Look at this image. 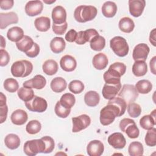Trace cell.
<instances>
[{"instance_id": "cell-29", "label": "cell", "mask_w": 156, "mask_h": 156, "mask_svg": "<svg viewBox=\"0 0 156 156\" xmlns=\"http://www.w3.org/2000/svg\"><path fill=\"white\" fill-rule=\"evenodd\" d=\"M42 69L43 71L48 76H52L57 73L58 66L56 61L52 59H48L43 63Z\"/></svg>"}, {"instance_id": "cell-44", "label": "cell", "mask_w": 156, "mask_h": 156, "mask_svg": "<svg viewBox=\"0 0 156 156\" xmlns=\"http://www.w3.org/2000/svg\"><path fill=\"white\" fill-rule=\"evenodd\" d=\"M54 111H55V114L58 117H60L61 118H66L69 115V113L71 112V109L65 108L60 104V101H58V102H57V103L55 105Z\"/></svg>"}, {"instance_id": "cell-50", "label": "cell", "mask_w": 156, "mask_h": 156, "mask_svg": "<svg viewBox=\"0 0 156 156\" xmlns=\"http://www.w3.org/2000/svg\"><path fill=\"white\" fill-rule=\"evenodd\" d=\"M1 59H0V65L1 66H6L10 60V56L9 53L5 49L0 50Z\"/></svg>"}, {"instance_id": "cell-30", "label": "cell", "mask_w": 156, "mask_h": 156, "mask_svg": "<svg viewBox=\"0 0 156 156\" xmlns=\"http://www.w3.org/2000/svg\"><path fill=\"white\" fill-rule=\"evenodd\" d=\"M147 72V66L145 62L137 60L135 61L132 66V73L136 77L144 76Z\"/></svg>"}, {"instance_id": "cell-38", "label": "cell", "mask_w": 156, "mask_h": 156, "mask_svg": "<svg viewBox=\"0 0 156 156\" xmlns=\"http://www.w3.org/2000/svg\"><path fill=\"white\" fill-rule=\"evenodd\" d=\"M60 104L66 108L71 109L76 102V98L74 96L69 93L63 94L60 99Z\"/></svg>"}, {"instance_id": "cell-39", "label": "cell", "mask_w": 156, "mask_h": 156, "mask_svg": "<svg viewBox=\"0 0 156 156\" xmlns=\"http://www.w3.org/2000/svg\"><path fill=\"white\" fill-rule=\"evenodd\" d=\"M155 124V119L151 115H144L140 119V125L145 130H150L152 129Z\"/></svg>"}, {"instance_id": "cell-56", "label": "cell", "mask_w": 156, "mask_h": 156, "mask_svg": "<svg viewBox=\"0 0 156 156\" xmlns=\"http://www.w3.org/2000/svg\"><path fill=\"white\" fill-rule=\"evenodd\" d=\"M149 41L153 46H155V29H154L150 33Z\"/></svg>"}, {"instance_id": "cell-31", "label": "cell", "mask_w": 156, "mask_h": 156, "mask_svg": "<svg viewBox=\"0 0 156 156\" xmlns=\"http://www.w3.org/2000/svg\"><path fill=\"white\" fill-rule=\"evenodd\" d=\"M20 137L14 133L8 134L4 139L5 146L11 150L17 149L20 145Z\"/></svg>"}, {"instance_id": "cell-15", "label": "cell", "mask_w": 156, "mask_h": 156, "mask_svg": "<svg viewBox=\"0 0 156 156\" xmlns=\"http://www.w3.org/2000/svg\"><path fill=\"white\" fill-rule=\"evenodd\" d=\"M108 143L115 149H121L125 147L126 140L124 135L120 132H115L108 137Z\"/></svg>"}, {"instance_id": "cell-36", "label": "cell", "mask_w": 156, "mask_h": 156, "mask_svg": "<svg viewBox=\"0 0 156 156\" xmlns=\"http://www.w3.org/2000/svg\"><path fill=\"white\" fill-rule=\"evenodd\" d=\"M17 94L20 99L24 102L29 101L35 96L34 91L32 88H28L24 87H22L18 89Z\"/></svg>"}, {"instance_id": "cell-60", "label": "cell", "mask_w": 156, "mask_h": 156, "mask_svg": "<svg viewBox=\"0 0 156 156\" xmlns=\"http://www.w3.org/2000/svg\"><path fill=\"white\" fill-rule=\"evenodd\" d=\"M43 2H44V3H46V4H52V3H54V2H55V0H54V1H43Z\"/></svg>"}, {"instance_id": "cell-35", "label": "cell", "mask_w": 156, "mask_h": 156, "mask_svg": "<svg viewBox=\"0 0 156 156\" xmlns=\"http://www.w3.org/2000/svg\"><path fill=\"white\" fill-rule=\"evenodd\" d=\"M90 48L96 51L102 50L105 46V39L101 35H97L94 37L90 42Z\"/></svg>"}, {"instance_id": "cell-7", "label": "cell", "mask_w": 156, "mask_h": 156, "mask_svg": "<svg viewBox=\"0 0 156 156\" xmlns=\"http://www.w3.org/2000/svg\"><path fill=\"white\" fill-rule=\"evenodd\" d=\"M119 128L125 132L129 138H136L140 134V130L134 120L130 118H124L119 122Z\"/></svg>"}, {"instance_id": "cell-24", "label": "cell", "mask_w": 156, "mask_h": 156, "mask_svg": "<svg viewBox=\"0 0 156 156\" xmlns=\"http://www.w3.org/2000/svg\"><path fill=\"white\" fill-rule=\"evenodd\" d=\"M102 15L107 18L113 17L117 12V5L114 2L106 1L105 2L101 8Z\"/></svg>"}, {"instance_id": "cell-21", "label": "cell", "mask_w": 156, "mask_h": 156, "mask_svg": "<svg viewBox=\"0 0 156 156\" xmlns=\"http://www.w3.org/2000/svg\"><path fill=\"white\" fill-rule=\"evenodd\" d=\"M28 116L24 110L17 109L15 110L10 116V119L13 124L18 126H21L27 121Z\"/></svg>"}, {"instance_id": "cell-8", "label": "cell", "mask_w": 156, "mask_h": 156, "mask_svg": "<svg viewBox=\"0 0 156 156\" xmlns=\"http://www.w3.org/2000/svg\"><path fill=\"white\" fill-rule=\"evenodd\" d=\"M118 97L124 100L127 104L133 102L138 96L135 87L130 84H124L118 93Z\"/></svg>"}, {"instance_id": "cell-1", "label": "cell", "mask_w": 156, "mask_h": 156, "mask_svg": "<svg viewBox=\"0 0 156 156\" xmlns=\"http://www.w3.org/2000/svg\"><path fill=\"white\" fill-rule=\"evenodd\" d=\"M126 71V66L121 62H115L112 64L104 75V80L105 83L118 84L121 83V77L124 74Z\"/></svg>"}, {"instance_id": "cell-2", "label": "cell", "mask_w": 156, "mask_h": 156, "mask_svg": "<svg viewBox=\"0 0 156 156\" xmlns=\"http://www.w3.org/2000/svg\"><path fill=\"white\" fill-rule=\"evenodd\" d=\"M120 109L113 104H109L103 107L100 112V122L103 126H108L112 124L116 117L121 116Z\"/></svg>"}, {"instance_id": "cell-58", "label": "cell", "mask_w": 156, "mask_h": 156, "mask_svg": "<svg viewBox=\"0 0 156 156\" xmlns=\"http://www.w3.org/2000/svg\"><path fill=\"white\" fill-rule=\"evenodd\" d=\"M6 104V97L2 93H0V106H2Z\"/></svg>"}, {"instance_id": "cell-55", "label": "cell", "mask_w": 156, "mask_h": 156, "mask_svg": "<svg viewBox=\"0 0 156 156\" xmlns=\"http://www.w3.org/2000/svg\"><path fill=\"white\" fill-rule=\"evenodd\" d=\"M75 42L77 44H80V45L84 44L86 43V41L84 39V37H83V31L81 30V31H79L77 33V37H76V39L75 40Z\"/></svg>"}, {"instance_id": "cell-18", "label": "cell", "mask_w": 156, "mask_h": 156, "mask_svg": "<svg viewBox=\"0 0 156 156\" xmlns=\"http://www.w3.org/2000/svg\"><path fill=\"white\" fill-rule=\"evenodd\" d=\"M121 88V83L116 85L105 83L102 90V96L105 99L110 100L116 97Z\"/></svg>"}, {"instance_id": "cell-45", "label": "cell", "mask_w": 156, "mask_h": 156, "mask_svg": "<svg viewBox=\"0 0 156 156\" xmlns=\"http://www.w3.org/2000/svg\"><path fill=\"white\" fill-rule=\"evenodd\" d=\"M127 112L130 117L137 118L141 113V108L138 104L132 102L128 104Z\"/></svg>"}, {"instance_id": "cell-13", "label": "cell", "mask_w": 156, "mask_h": 156, "mask_svg": "<svg viewBox=\"0 0 156 156\" xmlns=\"http://www.w3.org/2000/svg\"><path fill=\"white\" fill-rule=\"evenodd\" d=\"M46 84V79L40 74L35 76L32 79L26 80L23 83V87L28 88H35L41 90L43 88Z\"/></svg>"}, {"instance_id": "cell-33", "label": "cell", "mask_w": 156, "mask_h": 156, "mask_svg": "<svg viewBox=\"0 0 156 156\" xmlns=\"http://www.w3.org/2000/svg\"><path fill=\"white\" fill-rule=\"evenodd\" d=\"M119 29L125 33H130L135 27L133 21L129 17H123L119 21Z\"/></svg>"}, {"instance_id": "cell-42", "label": "cell", "mask_w": 156, "mask_h": 156, "mask_svg": "<svg viewBox=\"0 0 156 156\" xmlns=\"http://www.w3.org/2000/svg\"><path fill=\"white\" fill-rule=\"evenodd\" d=\"M68 88L74 94H79L83 91L84 85L80 80H73L69 82Z\"/></svg>"}, {"instance_id": "cell-27", "label": "cell", "mask_w": 156, "mask_h": 156, "mask_svg": "<svg viewBox=\"0 0 156 156\" xmlns=\"http://www.w3.org/2000/svg\"><path fill=\"white\" fill-rule=\"evenodd\" d=\"M34 43L35 42L31 37L27 35H24L20 41L16 43V46L18 50L26 53L33 47Z\"/></svg>"}, {"instance_id": "cell-26", "label": "cell", "mask_w": 156, "mask_h": 156, "mask_svg": "<svg viewBox=\"0 0 156 156\" xmlns=\"http://www.w3.org/2000/svg\"><path fill=\"white\" fill-rule=\"evenodd\" d=\"M50 87L54 92L61 93L66 89L67 83L63 77H56L51 80Z\"/></svg>"}, {"instance_id": "cell-25", "label": "cell", "mask_w": 156, "mask_h": 156, "mask_svg": "<svg viewBox=\"0 0 156 156\" xmlns=\"http://www.w3.org/2000/svg\"><path fill=\"white\" fill-rule=\"evenodd\" d=\"M50 48L55 54H59L64 51L66 43L62 37H54L50 42Z\"/></svg>"}, {"instance_id": "cell-28", "label": "cell", "mask_w": 156, "mask_h": 156, "mask_svg": "<svg viewBox=\"0 0 156 156\" xmlns=\"http://www.w3.org/2000/svg\"><path fill=\"white\" fill-rule=\"evenodd\" d=\"M34 24L37 30L46 32L51 27V20L47 16H40L35 20Z\"/></svg>"}, {"instance_id": "cell-54", "label": "cell", "mask_w": 156, "mask_h": 156, "mask_svg": "<svg viewBox=\"0 0 156 156\" xmlns=\"http://www.w3.org/2000/svg\"><path fill=\"white\" fill-rule=\"evenodd\" d=\"M13 0H2L0 2V7L2 10H9L13 6Z\"/></svg>"}, {"instance_id": "cell-48", "label": "cell", "mask_w": 156, "mask_h": 156, "mask_svg": "<svg viewBox=\"0 0 156 156\" xmlns=\"http://www.w3.org/2000/svg\"><path fill=\"white\" fill-rule=\"evenodd\" d=\"M68 27V23L66 21L62 24H52V30L56 35H63L66 32Z\"/></svg>"}, {"instance_id": "cell-53", "label": "cell", "mask_w": 156, "mask_h": 156, "mask_svg": "<svg viewBox=\"0 0 156 156\" xmlns=\"http://www.w3.org/2000/svg\"><path fill=\"white\" fill-rule=\"evenodd\" d=\"M8 113V107L5 104L2 106H0V123H3L7 119Z\"/></svg>"}, {"instance_id": "cell-17", "label": "cell", "mask_w": 156, "mask_h": 156, "mask_svg": "<svg viewBox=\"0 0 156 156\" xmlns=\"http://www.w3.org/2000/svg\"><path fill=\"white\" fill-rule=\"evenodd\" d=\"M18 22V16L13 12L0 13V28L4 29L12 24H16Z\"/></svg>"}, {"instance_id": "cell-57", "label": "cell", "mask_w": 156, "mask_h": 156, "mask_svg": "<svg viewBox=\"0 0 156 156\" xmlns=\"http://www.w3.org/2000/svg\"><path fill=\"white\" fill-rule=\"evenodd\" d=\"M155 58H156V57L154 56L153 57V58L150 60V68H151V72L154 74H155L156 73H155Z\"/></svg>"}, {"instance_id": "cell-59", "label": "cell", "mask_w": 156, "mask_h": 156, "mask_svg": "<svg viewBox=\"0 0 156 156\" xmlns=\"http://www.w3.org/2000/svg\"><path fill=\"white\" fill-rule=\"evenodd\" d=\"M1 49H3V48H5V41L2 35H1Z\"/></svg>"}, {"instance_id": "cell-9", "label": "cell", "mask_w": 156, "mask_h": 156, "mask_svg": "<svg viewBox=\"0 0 156 156\" xmlns=\"http://www.w3.org/2000/svg\"><path fill=\"white\" fill-rule=\"evenodd\" d=\"M26 108L34 112H44L48 107L47 101L43 98L34 96V97L28 102H25Z\"/></svg>"}, {"instance_id": "cell-47", "label": "cell", "mask_w": 156, "mask_h": 156, "mask_svg": "<svg viewBox=\"0 0 156 156\" xmlns=\"http://www.w3.org/2000/svg\"><path fill=\"white\" fill-rule=\"evenodd\" d=\"M41 139L44 141L46 146V149L44 151V154H48L52 152L55 147V143L54 139L49 136H44L41 138Z\"/></svg>"}, {"instance_id": "cell-23", "label": "cell", "mask_w": 156, "mask_h": 156, "mask_svg": "<svg viewBox=\"0 0 156 156\" xmlns=\"http://www.w3.org/2000/svg\"><path fill=\"white\" fill-rule=\"evenodd\" d=\"M24 31L22 28L15 26L9 29L7 33L8 39L13 42H18L24 37Z\"/></svg>"}, {"instance_id": "cell-5", "label": "cell", "mask_w": 156, "mask_h": 156, "mask_svg": "<svg viewBox=\"0 0 156 156\" xmlns=\"http://www.w3.org/2000/svg\"><path fill=\"white\" fill-rule=\"evenodd\" d=\"M45 149V143L41 138L27 141L23 146L24 152L29 156H35L38 153H44Z\"/></svg>"}, {"instance_id": "cell-6", "label": "cell", "mask_w": 156, "mask_h": 156, "mask_svg": "<svg viewBox=\"0 0 156 156\" xmlns=\"http://www.w3.org/2000/svg\"><path fill=\"white\" fill-rule=\"evenodd\" d=\"M110 46L114 53L122 57L127 55L129 50V45L126 39L120 36H116L110 41Z\"/></svg>"}, {"instance_id": "cell-22", "label": "cell", "mask_w": 156, "mask_h": 156, "mask_svg": "<svg viewBox=\"0 0 156 156\" xmlns=\"http://www.w3.org/2000/svg\"><path fill=\"white\" fill-rule=\"evenodd\" d=\"M92 63L94 68L102 70L106 68L108 65V58L105 54L100 52L96 54L92 60Z\"/></svg>"}, {"instance_id": "cell-46", "label": "cell", "mask_w": 156, "mask_h": 156, "mask_svg": "<svg viewBox=\"0 0 156 156\" xmlns=\"http://www.w3.org/2000/svg\"><path fill=\"white\" fill-rule=\"evenodd\" d=\"M109 104H113L116 105L121 110L122 115H123L126 112V110L127 108V104L124 101V99L119 97H115L114 98L109 100L108 102Z\"/></svg>"}, {"instance_id": "cell-19", "label": "cell", "mask_w": 156, "mask_h": 156, "mask_svg": "<svg viewBox=\"0 0 156 156\" xmlns=\"http://www.w3.org/2000/svg\"><path fill=\"white\" fill-rule=\"evenodd\" d=\"M52 18L53 23L62 24L66 21V12L62 5L55 6L52 11Z\"/></svg>"}, {"instance_id": "cell-40", "label": "cell", "mask_w": 156, "mask_h": 156, "mask_svg": "<svg viewBox=\"0 0 156 156\" xmlns=\"http://www.w3.org/2000/svg\"><path fill=\"white\" fill-rule=\"evenodd\" d=\"M41 129V124L38 120L30 121L26 126V132L31 135H34L38 133Z\"/></svg>"}, {"instance_id": "cell-32", "label": "cell", "mask_w": 156, "mask_h": 156, "mask_svg": "<svg viewBox=\"0 0 156 156\" xmlns=\"http://www.w3.org/2000/svg\"><path fill=\"white\" fill-rule=\"evenodd\" d=\"M100 101V96L98 93L95 91H89L84 96V101L87 105L89 107L96 106Z\"/></svg>"}, {"instance_id": "cell-49", "label": "cell", "mask_w": 156, "mask_h": 156, "mask_svg": "<svg viewBox=\"0 0 156 156\" xmlns=\"http://www.w3.org/2000/svg\"><path fill=\"white\" fill-rule=\"evenodd\" d=\"M98 35L99 33L94 29H89L83 31V37L86 42H90L94 37Z\"/></svg>"}, {"instance_id": "cell-10", "label": "cell", "mask_w": 156, "mask_h": 156, "mask_svg": "<svg viewBox=\"0 0 156 156\" xmlns=\"http://www.w3.org/2000/svg\"><path fill=\"white\" fill-rule=\"evenodd\" d=\"M72 132L76 133L88 127L91 123V119L87 115L83 114L78 116L72 118Z\"/></svg>"}, {"instance_id": "cell-20", "label": "cell", "mask_w": 156, "mask_h": 156, "mask_svg": "<svg viewBox=\"0 0 156 156\" xmlns=\"http://www.w3.org/2000/svg\"><path fill=\"white\" fill-rule=\"evenodd\" d=\"M61 68L66 72L73 71L77 66V62L74 57L70 55H63L60 61Z\"/></svg>"}, {"instance_id": "cell-12", "label": "cell", "mask_w": 156, "mask_h": 156, "mask_svg": "<svg viewBox=\"0 0 156 156\" xmlns=\"http://www.w3.org/2000/svg\"><path fill=\"white\" fill-rule=\"evenodd\" d=\"M43 5L41 1H30L25 5V12L30 16L40 14L43 10Z\"/></svg>"}, {"instance_id": "cell-11", "label": "cell", "mask_w": 156, "mask_h": 156, "mask_svg": "<svg viewBox=\"0 0 156 156\" xmlns=\"http://www.w3.org/2000/svg\"><path fill=\"white\" fill-rule=\"evenodd\" d=\"M150 49L146 43H140L136 45L133 50L132 58L135 61L145 62L147 58Z\"/></svg>"}, {"instance_id": "cell-3", "label": "cell", "mask_w": 156, "mask_h": 156, "mask_svg": "<svg viewBox=\"0 0 156 156\" xmlns=\"http://www.w3.org/2000/svg\"><path fill=\"white\" fill-rule=\"evenodd\" d=\"M97 13L98 10L94 6L82 5L77 7L74 10V17L79 23H86L93 20Z\"/></svg>"}, {"instance_id": "cell-34", "label": "cell", "mask_w": 156, "mask_h": 156, "mask_svg": "<svg viewBox=\"0 0 156 156\" xmlns=\"http://www.w3.org/2000/svg\"><path fill=\"white\" fill-rule=\"evenodd\" d=\"M135 88L138 93L147 94L152 90V85L149 80L142 79L136 83Z\"/></svg>"}, {"instance_id": "cell-51", "label": "cell", "mask_w": 156, "mask_h": 156, "mask_svg": "<svg viewBox=\"0 0 156 156\" xmlns=\"http://www.w3.org/2000/svg\"><path fill=\"white\" fill-rule=\"evenodd\" d=\"M39 52H40V47L37 43H34L33 47L25 54L27 57L30 58H34L38 55Z\"/></svg>"}, {"instance_id": "cell-52", "label": "cell", "mask_w": 156, "mask_h": 156, "mask_svg": "<svg viewBox=\"0 0 156 156\" xmlns=\"http://www.w3.org/2000/svg\"><path fill=\"white\" fill-rule=\"evenodd\" d=\"M77 32L74 29L69 30L65 35V40L70 43L75 41L76 37H77Z\"/></svg>"}, {"instance_id": "cell-4", "label": "cell", "mask_w": 156, "mask_h": 156, "mask_svg": "<svg viewBox=\"0 0 156 156\" xmlns=\"http://www.w3.org/2000/svg\"><path fill=\"white\" fill-rule=\"evenodd\" d=\"M32 63L26 60L16 61L11 66V73L15 77H27L32 73Z\"/></svg>"}, {"instance_id": "cell-37", "label": "cell", "mask_w": 156, "mask_h": 156, "mask_svg": "<svg viewBox=\"0 0 156 156\" xmlns=\"http://www.w3.org/2000/svg\"><path fill=\"white\" fill-rule=\"evenodd\" d=\"M128 152L130 156L142 155L144 152L143 146L139 141H133L129 146Z\"/></svg>"}, {"instance_id": "cell-16", "label": "cell", "mask_w": 156, "mask_h": 156, "mask_svg": "<svg viewBox=\"0 0 156 156\" xmlns=\"http://www.w3.org/2000/svg\"><path fill=\"white\" fill-rule=\"evenodd\" d=\"M104 151V144L99 140H92L87 146V152L89 156H101Z\"/></svg>"}, {"instance_id": "cell-43", "label": "cell", "mask_w": 156, "mask_h": 156, "mask_svg": "<svg viewBox=\"0 0 156 156\" xmlns=\"http://www.w3.org/2000/svg\"><path fill=\"white\" fill-rule=\"evenodd\" d=\"M145 143L146 145L151 147H154L156 145V129L153 127L152 129L148 130L145 136Z\"/></svg>"}, {"instance_id": "cell-41", "label": "cell", "mask_w": 156, "mask_h": 156, "mask_svg": "<svg viewBox=\"0 0 156 156\" xmlns=\"http://www.w3.org/2000/svg\"><path fill=\"white\" fill-rule=\"evenodd\" d=\"M4 88L10 93H15L18 90L19 84L16 79L13 78H7L4 82Z\"/></svg>"}, {"instance_id": "cell-14", "label": "cell", "mask_w": 156, "mask_h": 156, "mask_svg": "<svg viewBox=\"0 0 156 156\" xmlns=\"http://www.w3.org/2000/svg\"><path fill=\"white\" fill-rule=\"evenodd\" d=\"M146 5L144 0H129V12L134 17H139L143 12Z\"/></svg>"}]
</instances>
